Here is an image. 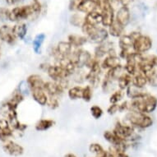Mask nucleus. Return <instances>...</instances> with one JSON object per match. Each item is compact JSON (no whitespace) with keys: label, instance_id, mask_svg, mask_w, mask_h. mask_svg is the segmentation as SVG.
Listing matches in <instances>:
<instances>
[{"label":"nucleus","instance_id":"obj_1","mask_svg":"<svg viewBox=\"0 0 157 157\" xmlns=\"http://www.w3.org/2000/svg\"><path fill=\"white\" fill-rule=\"evenodd\" d=\"M129 105L132 110L144 113H152L157 107V99L153 95L145 94L142 97L132 99Z\"/></svg>","mask_w":157,"mask_h":157},{"label":"nucleus","instance_id":"obj_2","mask_svg":"<svg viewBox=\"0 0 157 157\" xmlns=\"http://www.w3.org/2000/svg\"><path fill=\"white\" fill-rule=\"evenodd\" d=\"M127 121L132 125L139 127L142 128H149L153 124L151 118L147 116L146 113L139 112V111L132 110L126 114Z\"/></svg>","mask_w":157,"mask_h":157},{"label":"nucleus","instance_id":"obj_3","mask_svg":"<svg viewBox=\"0 0 157 157\" xmlns=\"http://www.w3.org/2000/svg\"><path fill=\"white\" fill-rule=\"evenodd\" d=\"M70 58L74 61L77 69L83 68V67H86L89 69L95 59L90 52L87 50H83V49L75 50L74 53Z\"/></svg>","mask_w":157,"mask_h":157},{"label":"nucleus","instance_id":"obj_4","mask_svg":"<svg viewBox=\"0 0 157 157\" xmlns=\"http://www.w3.org/2000/svg\"><path fill=\"white\" fill-rule=\"evenodd\" d=\"M35 16L33 9L31 5L17 7L10 11L9 21L14 22H20L24 20L32 18Z\"/></svg>","mask_w":157,"mask_h":157},{"label":"nucleus","instance_id":"obj_5","mask_svg":"<svg viewBox=\"0 0 157 157\" xmlns=\"http://www.w3.org/2000/svg\"><path fill=\"white\" fill-rule=\"evenodd\" d=\"M46 72L49 78L55 82L64 80V79H67L68 77H71V74L69 72L66 71L62 66H60L58 63L54 65H49Z\"/></svg>","mask_w":157,"mask_h":157},{"label":"nucleus","instance_id":"obj_6","mask_svg":"<svg viewBox=\"0 0 157 157\" xmlns=\"http://www.w3.org/2000/svg\"><path fill=\"white\" fill-rule=\"evenodd\" d=\"M132 47L136 53L144 54L151 49L152 41L148 36L140 35L133 40Z\"/></svg>","mask_w":157,"mask_h":157},{"label":"nucleus","instance_id":"obj_7","mask_svg":"<svg viewBox=\"0 0 157 157\" xmlns=\"http://www.w3.org/2000/svg\"><path fill=\"white\" fill-rule=\"evenodd\" d=\"M73 49L74 47L68 41L59 42L55 49V53H54L56 59H59V58H66V57L70 58L75 51Z\"/></svg>","mask_w":157,"mask_h":157},{"label":"nucleus","instance_id":"obj_8","mask_svg":"<svg viewBox=\"0 0 157 157\" xmlns=\"http://www.w3.org/2000/svg\"><path fill=\"white\" fill-rule=\"evenodd\" d=\"M109 32L105 28L97 26L90 36H87V40L91 43L100 44L108 40Z\"/></svg>","mask_w":157,"mask_h":157},{"label":"nucleus","instance_id":"obj_9","mask_svg":"<svg viewBox=\"0 0 157 157\" xmlns=\"http://www.w3.org/2000/svg\"><path fill=\"white\" fill-rule=\"evenodd\" d=\"M0 40L10 45L15 44L17 38L13 34V26L3 25L0 27Z\"/></svg>","mask_w":157,"mask_h":157},{"label":"nucleus","instance_id":"obj_10","mask_svg":"<svg viewBox=\"0 0 157 157\" xmlns=\"http://www.w3.org/2000/svg\"><path fill=\"white\" fill-rule=\"evenodd\" d=\"M113 132L119 136L121 139L125 140L131 137L133 134V129L132 128V127L125 124H122L119 122H117L115 124V128L113 129Z\"/></svg>","mask_w":157,"mask_h":157},{"label":"nucleus","instance_id":"obj_11","mask_svg":"<svg viewBox=\"0 0 157 157\" xmlns=\"http://www.w3.org/2000/svg\"><path fill=\"white\" fill-rule=\"evenodd\" d=\"M3 151L12 156H20L23 154V147L13 141H7L3 145Z\"/></svg>","mask_w":157,"mask_h":157},{"label":"nucleus","instance_id":"obj_12","mask_svg":"<svg viewBox=\"0 0 157 157\" xmlns=\"http://www.w3.org/2000/svg\"><path fill=\"white\" fill-rule=\"evenodd\" d=\"M43 89L48 95H55V96H60L65 90L64 88L59 83L55 82L53 81L45 82Z\"/></svg>","mask_w":157,"mask_h":157},{"label":"nucleus","instance_id":"obj_13","mask_svg":"<svg viewBox=\"0 0 157 157\" xmlns=\"http://www.w3.org/2000/svg\"><path fill=\"white\" fill-rule=\"evenodd\" d=\"M13 135V128L11 127L8 119H0V140L5 142L8 141Z\"/></svg>","mask_w":157,"mask_h":157},{"label":"nucleus","instance_id":"obj_14","mask_svg":"<svg viewBox=\"0 0 157 157\" xmlns=\"http://www.w3.org/2000/svg\"><path fill=\"white\" fill-rule=\"evenodd\" d=\"M113 44L107 40L101 44H98V46L95 49L94 54H95V59L100 60L101 59H104L105 55H108L109 52L113 49Z\"/></svg>","mask_w":157,"mask_h":157},{"label":"nucleus","instance_id":"obj_15","mask_svg":"<svg viewBox=\"0 0 157 157\" xmlns=\"http://www.w3.org/2000/svg\"><path fill=\"white\" fill-rule=\"evenodd\" d=\"M26 83L28 85L30 90H35V89H42L44 87V82L40 75L32 74L30 75L27 79H26Z\"/></svg>","mask_w":157,"mask_h":157},{"label":"nucleus","instance_id":"obj_16","mask_svg":"<svg viewBox=\"0 0 157 157\" xmlns=\"http://www.w3.org/2000/svg\"><path fill=\"white\" fill-rule=\"evenodd\" d=\"M121 64V59L117 55H107L103 59V61L101 63L102 69L109 70L110 68Z\"/></svg>","mask_w":157,"mask_h":157},{"label":"nucleus","instance_id":"obj_17","mask_svg":"<svg viewBox=\"0 0 157 157\" xmlns=\"http://www.w3.org/2000/svg\"><path fill=\"white\" fill-rule=\"evenodd\" d=\"M31 92L33 100L36 103L41 106L46 105L47 101H48V95L43 88L42 89H35V90H31Z\"/></svg>","mask_w":157,"mask_h":157},{"label":"nucleus","instance_id":"obj_18","mask_svg":"<svg viewBox=\"0 0 157 157\" xmlns=\"http://www.w3.org/2000/svg\"><path fill=\"white\" fill-rule=\"evenodd\" d=\"M115 20L117 21H119V23L121 24L122 26H124V27L129 23L130 21V13L128 7L123 6L119 8L117 14H116Z\"/></svg>","mask_w":157,"mask_h":157},{"label":"nucleus","instance_id":"obj_19","mask_svg":"<svg viewBox=\"0 0 157 157\" xmlns=\"http://www.w3.org/2000/svg\"><path fill=\"white\" fill-rule=\"evenodd\" d=\"M97 8V3L95 0H82L80 4L78 5L77 11L80 13H88L94 12Z\"/></svg>","mask_w":157,"mask_h":157},{"label":"nucleus","instance_id":"obj_20","mask_svg":"<svg viewBox=\"0 0 157 157\" xmlns=\"http://www.w3.org/2000/svg\"><path fill=\"white\" fill-rule=\"evenodd\" d=\"M109 35H110L113 37L115 38H119L124 34V26H122L119 21H117L114 19L113 23L109 26Z\"/></svg>","mask_w":157,"mask_h":157},{"label":"nucleus","instance_id":"obj_21","mask_svg":"<svg viewBox=\"0 0 157 157\" xmlns=\"http://www.w3.org/2000/svg\"><path fill=\"white\" fill-rule=\"evenodd\" d=\"M67 41L69 42L74 48H79V47L83 46L88 41V40L86 36L71 34L67 37Z\"/></svg>","mask_w":157,"mask_h":157},{"label":"nucleus","instance_id":"obj_22","mask_svg":"<svg viewBox=\"0 0 157 157\" xmlns=\"http://www.w3.org/2000/svg\"><path fill=\"white\" fill-rule=\"evenodd\" d=\"M124 72H126L125 69H124V67L122 66L121 64H119L118 66H116V67H113V68L109 69L108 72H106L105 77L114 82V81L118 80Z\"/></svg>","mask_w":157,"mask_h":157},{"label":"nucleus","instance_id":"obj_23","mask_svg":"<svg viewBox=\"0 0 157 157\" xmlns=\"http://www.w3.org/2000/svg\"><path fill=\"white\" fill-rule=\"evenodd\" d=\"M84 21L86 23L92 25V26H98V25L101 24V21H102L101 13L97 12V11H94V12L88 13L85 17V21Z\"/></svg>","mask_w":157,"mask_h":157},{"label":"nucleus","instance_id":"obj_24","mask_svg":"<svg viewBox=\"0 0 157 157\" xmlns=\"http://www.w3.org/2000/svg\"><path fill=\"white\" fill-rule=\"evenodd\" d=\"M13 31L17 39L23 40L27 34V26L25 23H17L13 26Z\"/></svg>","mask_w":157,"mask_h":157},{"label":"nucleus","instance_id":"obj_25","mask_svg":"<svg viewBox=\"0 0 157 157\" xmlns=\"http://www.w3.org/2000/svg\"><path fill=\"white\" fill-rule=\"evenodd\" d=\"M126 94L129 98H131L132 100V99L142 97L146 93L142 91V88L137 87L136 86L131 84L126 89Z\"/></svg>","mask_w":157,"mask_h":157},{"label":"nucleus","instance_id":"obj_26","mask_svg":"<svg viewBox=\"0 0 157 157\" xmlns=\"http://www.w3.org/2000/svg\"><path fill=\"white\" fill-rule=\"evenodd\" d=\"M45 37L46 36L44 33H40L35 36L33 41H32V48L36 54H40L42 45L44 44V40H45Z\"/></svg>","mask_w":157,"mask_h":157},{"label":"nucleus","instance_id":"obj_27","mask_svg":"<svg viewBox=\"0 0 157 157\" xmlns=\"http://www.w3.org/2000/svg\"><path fill=\"white\" fill-rule=\"evenodd\" d=\"M147 83V78L146 77V75L141 72H136L132 77V84L139 88H143Z\"/></svg>","mask_w":157,"mask_h":157},{"label":"nucleus","instance_id":"obj_28","mask_svg":"<svg viewBox=\"0 0 157 157\" xmlns=\"http://www.w3.org/2000/svg\"><path fill=\"white\" fill-rule=\"evenodd\" d=\"M54 125V121L53 119H43L39 120L36 124V130L39 132L46 131L48 129Z\"/></svg>","mask_w":157,"mask_h":157},{"label":"nucleus","instance_id":"obj_29","mask_svg":"<svg viewBox=\"0 0 157 157\" xmlns=\"http://www.w3.org/2000/svg\"><path fill=\"white\" fill-rule=\"evenodd\" d=\"M82 91L83 87L81 86H72L70 87L67 90V95L68 97L72 100H78V99H82Z\"/></svg>","mask_w":157,"mask_h":157},{"label":"nucleus","instance_id":"obj_30","mask_svg":"<svg viewBox=\"0 0 157 157\" xmlns=\"http://www.w3.org/2000/svg\"><path fill=\"white\" fill-rule=\"evenodd\" d=\"M132 77L131 75H129L127 72H124V74L122 75L121 77L117 80L118 86H119V89L123 90L127 89L128 86L132 84Z\"/></svg>","mask_w":157,"mask_h":157},{"label":"nucleus","instance_id":"obj_31","mask_svg":"<svg viewBox=\"0 0 157 157\" xmlns=\"http://www.w3.org/2000/svg\"><path fill=\"white\" fill-rule=\"evenodd\" d=\"M89 151L91 153L95 155V157H105L107 151L104 150V148L98 143H92L89 147Z\"/></svg>","mask_w":157,"mask_h":157},{"label":"nucleus","instance_id":"obj_32","mask_svg":"<svg viewBox=\"0 0 157 157\" xmlns=\"http://www.w3.org/2000/svg\"><path fill=\"white\" fill-rule=\"evenodd\" d=\"M24 95L23 94H21L19 90H17L14 92L13 96L10 98V100L8 101V103H10L12 105H13L16 108H17L18 105L23 101Z\"/></svg>","mask_w":157,"mask_h":157},{"label":"nucleus","instance_id":"obj_33","mask_svg":"<svg viewBox=\"0 0 157 157\" xmlns=\"http://www.w3.org/2000/svg\"><path fill=\"white\" fill-rule=\"evenodd\" d=\"M84 21H85V17H83L81 14H77V13L72 14L69 19L70 24L75 27H82Z\"/></svg>","mask_w":157,"mask_h":157},{"label":"nucleus","instance_id":"obj_34","mask_svg":"<svg viewBox=\"0 0 157 157\" xmlns=\"http://www.w3.org/2000/svg\"><path fill=\"white\" fill-rule=\"evenodd\" d=\"M124 95H125V92L123 90L119 89L118 90H115L114 92L111 94L110 97H109V103L118 104L124 98Z\"/></svg>","mask_w":157,"mask_h":157},{"label":"nucleus","instance_id":"obj_35","mask_svg":"<svg viewBox=\"0 0 157 157\" xmlns=\"http://www.w3.org/2000/svg\"><path fill=\"white\" fill-rule=\"evenodd\" d=\"M113 81L110 80L109 78L106 77L105 76V78H104L103 82H102V84H101V87H102V90L105 93H109L112 92V90L113 89Z\"/></svg>","mask_w":157,"mask_h":157},{"label":"nucleus","instance_id":"obj_36","mask_svg":"<svg viewBox=\"0 0 157 157\" xmlns=\"http://www.w3.org/2000/svg\"><path fill=\"white\" fill-rule=\"evenodd\" d=\"M51 109H56L59 106V96L55 95H48V101L46 105Z\"/></svg>","mask_w":157,"mask_h":157},{"label":"nucleus","instance_id":"obj_37","mask_svg":"<svg viewBox=\"0 0 157 157\" xmlns=\"http://www.w3.org/2000/svg\"><path fill=\"white\" fill-rule=\"evenodd\" d=\"M93 96V92H92V87L90 85H87L85 87H83V91H82V99L83 101L86 102H90L91 101Z\"/></svg>","mask_w":157,"mask_h":157},{"label":"nucleus","instance_id":"obj_38","mask_svg":"<svg viewBox=\"0 0 157 157\" xmlns=\"http://www.w3.org/2000/svg\"><path fill=\"white\" fill-rule=\"evenodd\" d=\"M90 114L95 119H101V116L103 115V109L98 105H93L90 109Z\"/></svg>","mask_w":157,"mask_h":157},{"label":"nucleus","instance_id":"obj_39","mask_svg":"<svg viewBox=\"0 0 157 157\" xmlns=\"http://www.w3.org/2000/svg\"><path fill=\"white\" fill-rule=\"evenodd\" d=\"M31 6L32 9H33L35 16H38L41 12V4H40V3L39 2L38 0H33Z\"/></svg>","mask_w":157,"mask_h":157},{"label":"nucleus","instance_id":"obj_40","mask_svg":"<svg viewBox=\"0 0 157 157\" xmlns=\"http://www.w3.org/2000/svg\"><path fill=\"white\" fill-rule=\"evenodd\" d=\"M10 11L8 8H0V21H6L9 20Z\"/></svg>","mask_w":157,"mask_h":157},{"label":"nucleus","instance_id":"obj_41","mask_svg":"<svg viewBox=\"0 0 157 157\" xmlns=\"http://www.w3.org/2000/svg\"><path fill=\"white\" fill-rule=\"evenodd\" d=\"M119 111V104H110V105L109 106V108L107 109V112L109 114L113 115L114 113Z\"/></svg>","mask_w":157,"mask_h":157},{"label":"nucleus","instance_id":"obj_42","mask_svg":"<svg viewBox=\"0 0 157 157\" xmlns=\"http://www.w3.org/2000/svg\"><path fill=\"white\" fill-rule=\"evenodd\" d=\"M82 0H70L69 3V9L71 11L77 10L78 5L80 4Z\"/></svg>","mask_w":157,"mask_h":157},{"label":"nucleus","instance_id":"obj_43","mask_svg":"<svg viewBox=\"0 0 157 157\" xmlns=\"http://www.w3.org/2000/svg\"><path fill=\"white\" fill-rule=\"evenodd\" d=\"M5 1L8 5H16L17 3L22 2L23 0H5Z\"/></svg>","mask_w":157,"mask_h":157},{"label":"nucleus","instance_id":"obj_44","mask_svg":"<svg viewBox=\"0 0 157 157\" xmlns=\"http://www.w3.org/2000/svg\"><path fill=\"white\" fill-rule=\"evenodd\" d=\"M132 1H133V0H119V2H120V3H121L122 5L125 6V7L129 5Z\"/></svg>","mask_w":157,"mask_h":157},{"label":"nucleus","instance_id":"obj_45","mask_svg":"<svg viewBox=\"0 0 157 157\" xmlns=\"http://www.w3.org/2000/svg\"><path fill=\"white\" fill-rule=\"evenodd\" d=\"M63 157H77L74 154H72V153H68V154L65 155Z\"/></svg>","mask_w":157,"mask_h":157},{"label":"nucleus","instance_id":"obj_46","mask_svg":"<svg viewBox=\"0 0 157 157\" xmlns=\"http://www.w3.org/2000/svg\"><path fill=\"white\" fill-rule=\"evenodd\" d=\"M0 57H1V53H0Z\"/></svg>","mask_w":157,"mask_h":157}]
</instances>
